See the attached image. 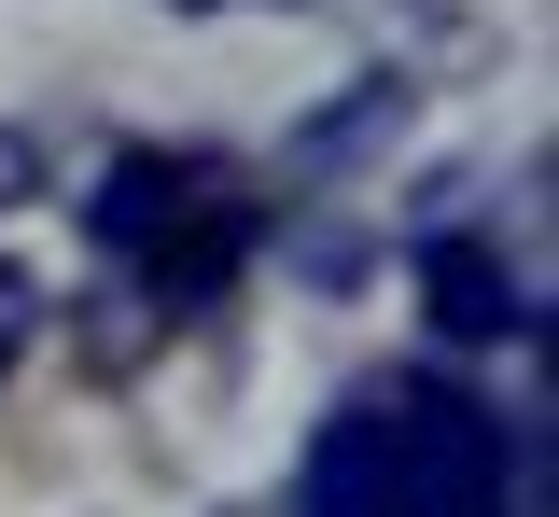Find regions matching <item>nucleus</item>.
<instances>
[{
    "instance_id": "f257e3e1",
    "label": "nucleus",
    "mask_w": 559,
    "mask_h": 517,
    "mask_svg": "<svg viewBox=\"0 0 559 517\" xmlns=\"http://www.w3.org/2000/svg\"><path fill=\"white\" fill-rule=\"evenodd\" d=\"M84 224H98V252H112L127 280H154V294H210L224 266H252L266 182H252L224 141H140V154L98 168Z\"/></svg>"
},
{
    "instance_id": "f03ea898",
    "label": "nucleus",
    "mask_w": 559,
    "mask_h": 517,
    "mask_svg": "<svg viewBox=\"0 0 559 517\" xmlns=\"http://www.w3.org/2000/svg\"><path fill=\"white\" fill-rule=\"evenodd\" d=\"M392 420V461H406V517H518V447H503V406H476L462 377H392L378 392Z\"/></svg>"
},
{
    "instance_id": "7ed1b4c3",
    "label": "nucleus",
    "mask_w": 559,
    "mask_h": 517,
    "mask_svg": "<svg viewBox=\"0 0 559 517\" xmlns=\"http://www.w3.org/2000/svg\"><path fill=\"white\" fill-rule=\"evenodd\" d=\"M419 308H433V336H462V350H503V336L546 322L532 266H503L489 238H433V252H419Z\"/></svg>"
},
{
    "instance_id": "20e7f679",
    "label": "nucleus",
    "mask_w": 559,
    "mask_h": 517,
    "mask_svg": "<svg viewBox=\"0 0 559 517\" xmlns=\"http://www.w3.org/2000/svg\"><path fill=\"white\" fill-rule=\"evenodd\" d=\"M294 517H406V461H392V420H378V406H336V420L308 434Z\"/></svg>"
},
{
    "instance_id": "39448f33",
    "label": "nucleus",
    "mask_w": 559,
    "mask_h": 517,
    "mask_svg": "<svg viewBox=\"0 0 559 517\" xmlns=\"http://www.w3.org/2000/svg\"><path fill=\"white\" fill-rule=\"evenodd\" d=\"M28 336H43V280H28V266H0V377L28 364Z\"/></svg>"
},
{
    "instance_id": "423d86ee",
    "label": "nucleus",
    "mask_w": 559,
    "mask_h": 517,
    "mask_svg": "<svg viewBox=\"0 0 559 517\" xmlns=\"http://www.w3.org/2000/svg\"><path fill=\"white\" fill-rule=\"evenodd\" d=\"M43 196V154H28V127H0V211H28Z\"/></svg>"
}]
</instances>
